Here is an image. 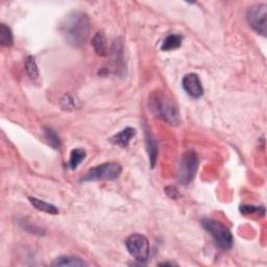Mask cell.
<instances>
[{
    "label": "cell",
    "instance_id": "6da1fadb",
    "mask_svg": "<svg viewBox=\"0 0 267 267\" xmlns=\"http://www.w3.org/2000/svg\"><path fill=\"white\" fill-rule=\"evenodd\" d=\"M90 19L88 15L74 11L62 20L60 31L65 41L73 47H81L87 42L90 35Z\"/></svg>",
    "mask_w": 267,
    "mask_h": 267
},
{
    "label": "cell",
    "instance_id": "7a4b0ae2",
    "mask_svg": "<svg viewBox=\"0 0 267 267\" xmlns=\"http://www.w3.org/2000/svg\"><path fill=\"white\" fill-rule=\"evenodd\" d=\"M149 108L152 112L171 125L179 123V114L175 101L163 91H156L149 96Z\"/></svg>",
    "mask_w": 267,
    "mask_h": 267
},
{
    "label": "cell",
    "instance_id": "3957f363",
    "mask_svg": "<svg viewBox=\"0 0 267 267\" xmlns=\"http://www.w3.org/2000/svg\"><path fill=\"white\" fill-rule=\"evenodd\" d=\"M201 225L219 248L229 250L233 247L234 237L232 232L223 223L214 219L205 218L201 221Z\"/></svg>",
    "mask_w": 267,
    "mask_h": 267
},
{
    "label": "cell",
    "instance_id": "277c9868",
    "mask_svg": "<svg viewBox=\"0 0 267 267\" xmlns=\"http://www.w3.org/2000/svg\"><path fill=\"white\" fill-rule=\"evenodd\" d=\"M122 172L121 165L116 162L100 164L91 168L81 180L82 182H95V180H112L118 178Z\"/></svg>",
    "mask_w": 267,
    "mask_h": 267
},
{
    "label": "cell",
    "instance_id": "5b68a950",
    "mask_svg": "<svg viewBox=\"0 0 267 267\" xmlns=\"http://www.w3.org/2000/svg\"><path fill=\"white\" fill-rule=\"evenodd\" d=\"M200 165V159L198 155L193 151H189L184 154L179 165L178 179L183 185L190 184L194 179Z\"/></svg>",
    "mask_w": 267,
    "mask_h": 267
},
{
    "label": "cell",
    "instance_id": "8992f818",
    "mask_svg": "<svg viewBox=\"0 0 267 267\" xmlns=\"http://www.w3.org/2000/svg\"><path fill=\"white\" fill-rule=\"evenodd\" d=\"M125 245L129 250L131 256L136 259L137 261L144 262L146 261L149 253H151V248H149L148 239L141 234H133L130 237H128L125 241Z\"/></svg>",
    "mask_w": 267,
    "mask_h": 267
},
{
    "label": "cell",
    "instance_id": "52a82bcc",
    "mask_svg": "<svg viewBox=\"0 0 267 267\" xmlns=\"http://www.w3.org/2000/svg\"><path fill=\"white\" fill-rule=\"evenodd\" d=\"M267 5L265 3L255 4L249 7L246 13V20L249 26L252 27L256 33L262 36H266L267 27Z\"/></svg>",
    "mask_w": 267,
    "mask_h": 267
},
{
    "label": "cell",
    "instance_id": "ba28073f",
    "mask_svg": "<svg viewBox=\"0 0 267 267\" xmlns=\"http://www.w3.org/2000/svg\"><path fill=\"white\" fill-rule=\"evenodd\" d=\"M183 88L188 95L193 98H200L203 94V88L199 75L189 73L183 78Z\"/></svg>",
    "mask_w": 267,
    "mask_h": 267
},
{
    "label": "cell",
    "instance_id": "9c48e42d",
    "mask_svg": "<svg viewBox=\"0 0 267 267\" xmlns=\"http://www.w3.org/2000/svg\"><path fill=\"white\" fill-rule=\"evenodd\" d=\"M136 135V130L133 128H127L121 132L115 134L111 138V142L115 145H118L122 148L128 147L132 138Z\"/></svg>",
    "mask_w": 267,
    "mask_h": 267
},
{
    "label": "cell",
    "instance_id": "30bf717a",
    "mask_svg": "<svg viewBox=\"0 0 267 267\" xmlns=\"http://www.w3.org/2000/svg\"><path fill=\"white\" fill-rule=\"evenodd\" d=\"M145 139H146V148L149 156V163H151L152 168L155 167L156 162V156H158V144H156V141L152 135L151 131H149L145 127Z\"/></svg>",
    "mask_w": 267,
    "mask_h": 267
},
{
    "label": "cell",
    "instance_id": "8fae6325",
    "mask_svg": "<svg viewBox=\"0 0 267 267\" xmlns=\"http://www.w3.org/2000/svg\"><path fill=\"white\" fill-rule=\"evenodd\" d=\"M92 45L94 47V50L100 57H105L108 53V43H107V38L104 31H98L93 37Z\"/></svg>",
    "mask_w": 267,
    "mask_h": 267
},
{
    "label": "cell",
    "instance_id": "7c38bea8",
    "mask_svg": "<svg viewBox=\"0 0 267 267\" xmlns=\"http://www.w3.org/2000/svg\"><path fill=\"white\" fill-rule=\"evenodd\" d=\"M28 200L31 205H33L38 211H42L47 214H51V215L59 214V209L56 206L51 205V203H48L36 198H29Z\"/></svg>",
    "mask_w": 267,
    "mask_h": 267
},
{
    "label": "cell",
    "instance_id": "4fadbf2b",
    "mask_svg": "<svg viewBox=\"0 0 267 267\" xmlns=\"http://www.w3.org/2000/svg\"><path fill=\"white\" fill-rule=\"evenodd\" d=\"M183 42V37L180 35H169L168 37L165 38V40L163 41V44L161 46V49L163 51H171L178 49L182 45Z\"/></svg>",
    "mask_w": 267,
    "mask_h": 267
},
{
    "label": "cell",
    "instance_id": "5bb4252c",
    "mask_svg": "<svg viewBox=\"0 0 267 267\" xmlns=\"http://www.w3.org/2000/svg\"><path fill=\"white\" fill-rule=\"evenodd\" d=\"M52 265L54 266H87L88 264L84 260L78 257H72V256H63L58 259L56 261L52 262Z\"/></svg>",
    "mask_w": 267,
    "mask_h": 267
},
{
    "label": "cell",
    "instance_id": "9a60e30c",
    "mask_svg": "<svg viewBox=\"0 0 267 267\" xmlns=\"http://www.w3.org/2000/svg\"><path fill=\"white\" fill-rule=\"evenodd\" d=\"M86 158V152L82 148H76L73 149L70 154V159H69V167L71 169H76Z\"/></svg>",
    "mask_w": 267,
    "mask_h": 267
},
{
    "label": "cell",
    "instance_id": "2e32d148",
    "mask_svg": "<svg viewBox=\"0 0 267 267\" xmlns=\"http://www.w3.org/2000/svg\"><path fill=\"white\" fill-rule=\"evenodd\" d=\"M44 135L47 140V142L49 143L51 147L54 149H60L61 148V140L60 137L58 136V134L54 132L52 129L45 128L44 129Z\"/></svg>",
    "mask_w": 267,
    "mask_h": 267
},
{
    "label": "cell",
    "instance_id": "e0dca14e",
    "mask_svg": "<svg viewBox=\"0 0 267 267\" xmlns=\"http://www.w3.org/2000/svg\"><path fill=\"white\" fill-rule=\"evenodd\" d=\"M25 69H26V72H27L28 76L31 78V80H33V81L38 80L39 70H38L37 63H36V60H35L34 57L29 56V57L26 58Z\"/></svg>",
    "mask_w": 267,
    "mask_h": 267
},
{
    "label": "cell",
    "instance_id": "ac0fdd59",
    "mask_svg": "<svg viewBox=\"0 0 267 267\" xmlns=\"http://www.w3.org/2000/svg\"><path fill=\"white\" fill-rule=\"evenodd\" d=\"M13 34L10 27L5 24L0 25V43L2 46H11L13 44Z\"/></svg>",
    "mask_w": 267,
    "mask_h": 267
},
{
    "label": "cell",
    "instance_id": "d6986e66",
    "mask_svg": "<svg viewBox=\"0 0 267 267\" xmlns=\"http://www.w3.org/2000/svg\"><path fill=\"white\" fill-rule=\"evenodd\" d=\"M62 107L64 108V110H69V109H74L76 108V101H74V99L70 98L69 96H66V100L62 99Z\"/></svg>",
    "mask_w": 267,
    "mask_h": 267
},
{
    "label": "cell",
    "instance_id": "ffe728a7",
    "mask_svg": "<svg viewBox=\"0 0 267 267\" xmlns=\"http://www.w3.org/2000/svg\"><path fill=\"white\" fill-rule=\"evenodd\" d=\"M264 208H259V207H253V206H243L241 207V213L243 214H250L255 213V212H259L260 210H263Z\"/></svg>",
    "mask_w": 267,
    "mask_h": 267
},
{
    "label": "cell",
    "instance_id": "44dd1931",
    "mask_svg": "<svg viewBox=\"0 0 267 267\" xmlns=\"http://www.w3.org/2000/svg\"><path fill=\"white\" fill-rule=\"evenodd\" d=\"M159 265L161 266H176V263H170V262H164V263H160Z\"/></svg>",
    "mask_w": 267,
    "mask_h": 267
}]
</instances>
